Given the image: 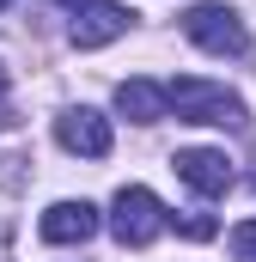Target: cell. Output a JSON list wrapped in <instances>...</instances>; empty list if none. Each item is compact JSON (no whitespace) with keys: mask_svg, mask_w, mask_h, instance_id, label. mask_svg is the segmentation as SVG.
Segmentation results:
<instances>
[{"mask_svg":"<svg viewBox=\"0 0 256 262\" xmlns=\"http://www.w3.org/2000/svg\"><path fill=\"white\" fill-rule=\"evenodd\" d=\"M183 37H189L195 49L220 55V61H226V55H232V61H244V55H250V31H244V18H238V12H226V6H214V0L183 12Z\"/></svg>","mask_w":256,"mask_h":262,"instance_id":"3","label":"cell"},{"mask_svg":"<svg viewBox=\"0 0 256 262\" xmlns=\"http://www.w3.org/2000/svg\"><path fill=\"white\" fill-rule=\"evenodd\" d=\"M171 171L189 183L195 195H207V201L232 189V159H226V152H214V146H183V152L171 159Z\"/></svg>","mask_w":256,"mask_h":262,"instance_id":"4","label":"cell"},{"mask_svg":"<svg viewBox=\"0 0 256 262\" xmlns=\"http://www.w3.org/2000/svg\"><path fill=\"white\" fill-rule=\"evenodd\" d=\"M116 110L128 122H159V116H171V92L153 85V79H122L116 85Z\"/></svg>","mask_w":256,"mask_h":262,"instance_id":"8","label":"cell"},{"mask_svg":"<svg viewBox=\"0 0 256 262\" xmlns=\"http://www.w3.org/2000/svg\"><path fill=\"white\" fill-rule=\"evenodd\" d=\"M12 122H18V116H12V110H6V104H0V128H12Z\"/></svg>","mask_w":256,"mask_h":262,"instance_id":"11","label":"cell"},{"mask_svg":"<svg viewBox=\"0 0 256 262\" xmlns=\"http://www.w3.org/2000/svg\"><path fill=\"white\" fill-rule=\"evenodd\" d=\"M55 6H73V12H79V6H92V0H55Z\"/></svg>","mask_w":256,"mask_h":262,"instance_id":"12","label":"cell"},{"mask_svg":"<svg viewBox=\"0 0 256 262\" xmlns=\"http://www.w3.org/2000/svg\"><path fill=\"white\" fill-rule=\"evenodd\" d=\"M232 256H238V262H256V220L232 226Z\"/></svg>","mask_w":256,"mask_h":262,"instance_id":"10","label":"cell"},{"mask_svg":"<svg viewBox=\"0 0 256 262\" xmlns=\"http://www.w3.org/2000/svg\"><path fill=\"white\" fill-rule=\"evenodd\" d=\"M128 25H134V12L116 6V0H92V6H79V18H73V49H104V43H116Z\"/></svg>","mask_w":256,"mask_h":262,"instance_id":"6","label":"cell"},{"mask_svg":"<svg viewBox=\"0 0 256 262\" xmlns=\"http://www.w3.org/2000/svg\"><path fill=\"white\" fill-rule=\"evenodd\" d=\"M6 6H12V0H0V12H6Z\"/></svg>","mask_w":256,"mask_h":262,"instance_id":"14","label":"cell"},{"mask_svg":"<svg viewBox=\"0 0 256 262\" xmlns=\"http://www.w3.org/2000/svg\"><path fill=\"white\" fill-rule=\"evenodd\" d=\"M55 140H61L67 152H79V159H104V152H110V122H104L98 110L73 104V110L55 116Z\"/></svg>","mask_w":256,"mask_h":262,"instance_id":"5","label":"cell"},{"mask_svg":"<svg viewBox=\"0 0 256 262\" xmlns=\"http://www.w3.org/2000/svg\"><path fill=\"white\" fill-rule=\"evenodd\" d=\"M0 98H6V67H0Z\"/></svg>","mask_w":256,"mask_h":262,"instance_id":"13","label":"cell"},{"mask_svg":"<svg viewBox=\"0 0 256 262\" xmlns=\"http://www.w3.org/2000/svg\"><path fill=\"white\" fill-rule=\"evenodd\" d=\"M171 226H177L183 238H214V232H220V226H214L207 213H171Z\"/></svg>","mask_w":256,"mask_h":262,"instance_id":"9","label":"cell"},{"mask_svg":"<svg viewBox=\"0 0 256 262\" xmlns=\"http://www.w3.org/2000/svg\"><path fill=\"white\" fill-rule=\"evenodd\" d=\"M250 189H256V171H250Z\"/></svg>","mask_w":256,"mask_h":262,"instance_id":"15","label":"cell"},{"mask_svg":"<svg viewBox=\"0 0 256 262\" xmlns=\"http://www.w3.org/2000/svg\"><path fill=\"white\" fill-rule=\"evenodd\" d=\"M98 232V207L92 201H55L43 220H37V238L43 244H86Z\"/></svg>","mask_w":256,"mask_h":262,"instance_id":"7","label":"cell"},{"mask_svg":"<svg viewBox=\"0 0 256 262\" xmlns=\"http://www.w3.org/2000/svg\"><path fill=\"white\" fill-rule=\"evenodd\" d=\"M165 92H171L177 122H207V128H244V122H250L244 98H238V92H226V85H214V79L183 73V79H171Z\"/></svg>","mask_w":256,"mask_h":262,"instance_id":"1","label":"cell"},{"mask_svg":"<svg viewBox=\"0 0 256 262\" xmlns=\"http://www.w3.org/2000/svg\"><path fill=\"white\" fill-rule=\"evenodd\" d=\"M165 226H171V213L159 207V195H153V189H140V183L116 189V201H110V232H116V244H128V250H146V244H153Z\"/></svg>","mask_w":256,"mask_h":262,"instance_id":"2","label":"cell"}]
</instances>
